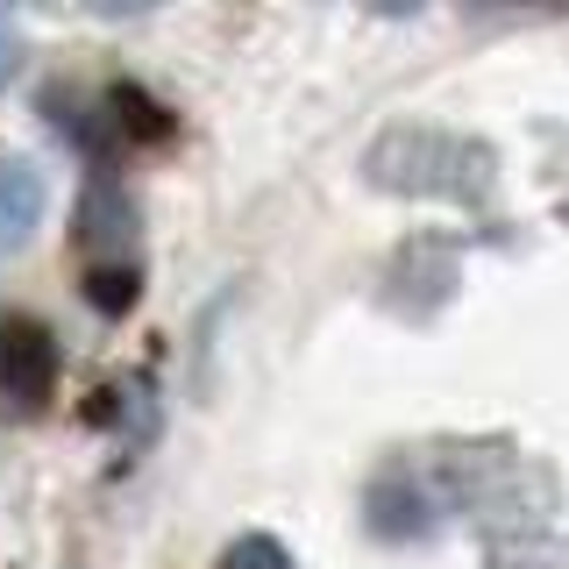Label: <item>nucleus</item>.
I'll list each match as a JSON object with an SVG mask.
<instances>
[{"mask_svg": "<svg viewBox=\"0 0 569 569\" xmlns=\"http://www.w3.org/2000/svg\"><path fill=\"white\" fill-rule=\"evenodd\" d=\"M213 569H299L292 548L278 541V533H242V541H228V556Z\"/></svg>", "mask_w": 569, "mask_h": 569, "instance_id": "nucleus-6", "label": "nucleus"}, {"mask_svg": "<svg viewBox=\"0 0 569 569\" xmlns=\"http://www.w3.org/2000/svg\"><path fill=\"white\" fill-rule=\"evenodd\" d=\"M14 64H22V43H14V29H8V14H0V86L14 79Z\"/></svg>", "mask_w": 569, "mask_h": 569, "instance_id": "nucleus-7", "label": "nucleus"}, {"mask_svg": "<svg viewBox=\"0 0 569 569\" xmlns=\"http://www.w3.org/2000/svg\"><path fill=\"white\" fill-rule=\"evenodd\" d=\"M0 385L14 406H43L58 391V335L43 320H8L0 328Z\"/></svg>", "mask_w": 569, "mask_h": 569, "instance_id": "nucleus-1", "label": "nucleus"}, {"mask_svg": "<svg viewBox=\"0 0 569 569\" xmlns=\"http://www.w3.org/2000/svg\"><path fill=\"white\" fill-rule=\"evenodd\" d=\"M43 207H50L43 171L22 164V157H0V257H8V249H22V242L36 236Z\"/></svg>", "mask_w": 569, "mask_h": 569, "instance_id": "nucleus-2", "label": "nucleus"}, {"mask_svg": "<svg viewBox=\"0 0 569 569\" xmlns=\"http://www.w3.org/2000/svg\"><path fill=\"white\" fill-rule=\"evenodd\" d=\"M136 299H142V271H136V263H93V271H86V307H93V313L121 320Z\"/></svg>", "mask_w": 569, "mask_h": 569, "instance_id": "nucleus-5", "label": "nucleus"}, {"mask_svg": "<svg viewBox=\"0 0 569 569\" xmlns=\"http://www.w3.org/2000/svg\"><path fill=\"white\" fill-rule=\"evenodd\" d=\"M129 236H136L129 192H114L107 178H93V186H86V200H79V242H86V249H107V242L129 249Z\"/></svg>", "mask_w": 569, "mask_h": 569, "instance_id": "nucleus-3", "label": "nucleus"}, {"mask_svg": "<svg viewBox=\"0 0 569 569\" xmlns=\"http://www.w3.org/2000/svg\"><path fill=\"white\" fill-rule=\"evenodd\" d=\"M107 114H114V129L129 142H171L178 136V121L142 93V86H114V93H107Z\"/></svg>", "mask_w": 569, "mask_h": 569, "instance_id": "nucleus-4", "label": "nucleus"}]
</instances>
